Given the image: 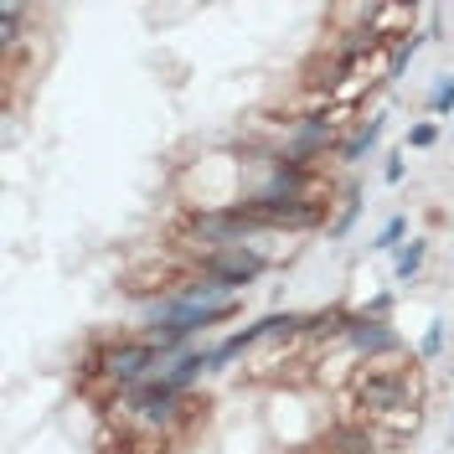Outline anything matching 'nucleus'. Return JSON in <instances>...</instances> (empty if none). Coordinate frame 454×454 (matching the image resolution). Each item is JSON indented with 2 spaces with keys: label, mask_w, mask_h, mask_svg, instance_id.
Returning <instances> with one entry per match:
<instances>
[{
  "label": "nucleus",
  "mask_w": 454,
  "mask_h": 454,
  "mask_svg": "<svg viewBox=\"0 0 454 454\" xmlns=\"http://www.w3.org/2000/svg\"><path fill=\"white\" fill-rule=\"evenodd\" d=\"M424 362L419 351H393V356H372L351 372V382L340 387V419L346 424H377L382 413L397 408H424Z\"/></svg>",
  "instance_id": "f257e3e1"
},
{
  "label": "nucleus",
  "mask_w": 454,
  "mask_h": 454,
  "mask_svg": "<svg viewBox=\"0 0 454 454\" xmlns=\"http://www.w3.org/2000/svg\"><path fill=\"white\" fill-rule=\"evenodd\" d=\"M186 263H192V274H201V279H217V284H227V289H238V294L274 269L263 254L243 248V243H232V248H207V254L186 258Z\"/></svg>",
  "instance_id": "f03ea898"
},
{
  "label": "nucleus",
  "mask_w": 454,
  "mask_h": 454,
  "mask_svg": "<svg viewBox=\"0 0 454 454\" xmlns=\"http://www.w3.org/2000/svg\"><path fill=\"white\" fill-rule=\"evenodd\" d=\"M346 346L356 351V362H372V356H393V351H408L403 336L393 331V320H372V315H351V331H346Z\"/></svg>",
  "instance_id": "7ed1b4c3"
},
{
  "label": "nucleus",
  "mask_w": 454,
  "mask_h": 454,
  "mask_svg": "<svg viewBox=\"0 0 454 454\" xmlns=\"http://www.w3.org/2000/svg\"><path fill=\"white\" fill-rule=\"evenodd\" d=\"M382 135H387V114L377 109V114H372V119H362V124H356V129H351V135L340 140L336 160H340V166H356L362 155H372V150L382 145Z\"/></svg>",
  "instance_id": "20e7f679"
},
{
  "label": "nucleus",
  "mask_w": 454,
  "mask_h": 454,
  "mask_svg": "<svg viewBox=\"0 0 454 454\" xmlns=\"http://www.w3.org/2000/svg\"><path fill=\"white\" fill-rule=\"evenodd\" d=\"M419 31V11L413 5H377V16H372V36L377 42H403V36H413Z\"/></svg>",
  "instance_id": "39448f33"
},
{
  "label": "nucleus",
  "mask_w": 454,
  "mask_h": 454,
  "mask_svg": "<svg viewBox=\"0 0 454 454\" xmlns=\"http://www.w3.org/2000/svg\"><path fill=\"white\" fill-rule=\"evenodd\" d=\"M362 207H367V201H362V186H356V181H340L336 217H331V227H325V238H331V243H340V238H346V232L356 227V217H362Z\"/></svg>",
  "instance_id": "423d86ee"
},
{
  "label": "nucleus",
  "mask_w": 454,
  "mask_h": 454,
  "mask_svg": "<svg viewBox=\"0 0 454 454\" xmlns=\"http://www.w3.org/2000/svg\"><path fill=\"white\" fill-rule=\"evenodd\" d=\"M424 258H428V238H413V243H403L393 258V279L397 284H413L424 274Z\"/></svg>",
  "instance_id": "0eeeda50"
},
{
  "label": "nucleus",
  "mask_w": 454,
  "mask_h": 454,
  "mask_svg": "<svg viewBox=\"0 0 454 454\" xmlns=\"http://www.w3.org/2000/svg\"><path fill=\"white\" fill-rule=\"evenodd\" d=\"M403 232H408V217H387V223L377 227V238H372L367 248L372 254H397V248H403Z\"/></svg>",
  "instance_id": "6e6552de"
},
{
  "label": "nucleus",
  "mask_w": 454,
  "mask_h": 454,
  "mask_svg": "<svg viewBox=\"0 0 454 454\" xmlns=\"http://www.w3.org/2000/svg\"><path fill=\"white\" fill-rule=\"evenodd\" d=\"M444 331H450V325L434 315L428 331H424V340H419V362H439V356H444Z\"/></svg>",
  "instance_id": "1a4fd4ad"
},
{
  "label": "nucleus",
  "mask_w": 454,
  "mask_h": 454,
  "mask_svg": "<svg viewBox=\"0 0 454 454\" xmlns=\"http://www.w3.org/2000/svg\"><path fill=\"white\" fill-rule=\"evenodd\" d=\"M424 109L428 114H454V78H450V73H439V83L428 88Z\"/></svg>",
  "instance_id": "9d476101"
},
{
  "label": "nucleus",
  "mask_w": 454,
  "mask_h": 454,
  "mask_svg": "<svg viewBox=\"0 0 454 454\" xmlns=\"http://www.w3.org/2000/svg\"><path fill=\"white\" fill-rule=\"evenodd\" d=\"M439 145V124L434 119H419V124H408V135H403V150H434Z\"/></svg>",
  "instance_id": "9b49d317"
},
{
  "label": "nucleus",
  "mask_w": 454,
  "mask_h": 454,
  "mask_svg": "<svg viewBox=\"0 0 454 454\" xmlns=\"http://www.w3.org/2000/svg\"><path fill=\"white\" fill-rule=\"evenodd\" d=\"M393 305H397V294L393 289H377L367 305H362V315H372V320H393Z\"/></svg>",
  "instance_id": "f8f14e48"
},
{
  "label": "nucleus",
  "mask_w": 454,
  "mask_h": 454,
  "mask_svg": "<svg viewBox=\"0 0 454 454\" xmlns=\"http://www.w3.org/2000/svg\"><path fill=\"white\" fill-rule=\"evenodd\" d=\"M403 155H408V150H393V155H387V166H382V181H387V186H397V181L408 176V166H403Z\"/></svg>",
  "instance_id": "ddd939ff"
},
{
  "label": "nucleus",
  "mask_w": 454,
  "mask_h": 454,
  "mask_svg": "<svg viewBox=\"0 0 454 454\" xmlns=\"http://www.w3.org/2000/svg\"><path fill=\"white\" fill-rule=\"evenodd\" d=\"M450 377H454V362H450Z\"/></svg>",
  "instance_id": "4468645a"
}]
</instances>
